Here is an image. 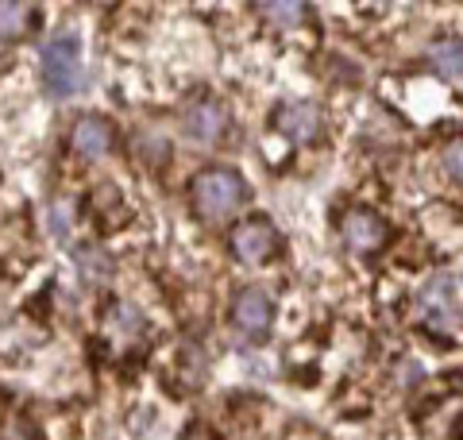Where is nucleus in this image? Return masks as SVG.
<instances>
[{"label":"nucleus","instance_id":"f257e3e1","mask_svg":"<svg viewBox=\"0 0 463 440\" xmlns=\"http://www.w3.org/2000/svg\"><path fill=\"white\" fill-rule=\"evenodd\" d=\"M243 197H248L243 178L236 170H228V167H213V170H205V174H197L194 178V205H197V213L205 220L232 216L243 205Z\"/></svg>","mask_w":463,"mask_h":440},{"label":"nucleus","instance_id":"f03ea898","mask_svg":"<svg viewBox=\"0 0 463 440\" xmlns=\"http://www.w3.org/2000/svg\"><path fill=\"white\" fill-rule=\"evenodd\" d=\"M43 90H47L51 97H70L78 90L81 81V43L78 35H54L47 47H43Z\"/></svg>","mask_w":463,"mask_h":440},{"label":"nucleus","instance_id":"7ed1b4c3","mask_svg":"<svg viewBox=\"0 0 463 440\" xmlns=\"http://www.w3.org/2000/svg\"><path fill=\"white\" fill-rule=\"evenodd\" d=\"M417 317L425 320L432 332H459L463 325V305H459V293H456V282L448 274H437L429 278L425 290L417 293Z\"/></svg>","mask_w":463,"mask_h":440},{"label":"nucleus","instance_id":"20e7f679","mask_svg":"<svg viewBox=\"0 0 463 440\" xmlns=\"http://www.w3.org/2000/svg\"><path fill=\"white\" fill-rule=\"evenodd\" d=\"M274 247H279V232H274L267 220H243V225L232 232V255H236L240 263H248V267H255V263H263L274 255Z\"/></svg>","mask_w":463,"mask_h":440},{"label":"nucleus","instance_id":"39448f33","mask_svg":"<svg viewBox=\"0 0 463 440\" xmlns=\"http://www.w3.org/2000/svg\"><path fill=\"white\" fill-rule=\"evenodd\" d=\"M270 317H274V301H270V293L263 286H248L236 298V305H232V320H236V329L243 336H251V340L267 336Z\"/></svg>","mask_w":463,"mask_h":440},{"label":"nucleus","instance_id":"423d86ee","mask_svg":"<svg viewBox=\"0 0 463 440\" xmlns=\"http://www.w3.org/2000/svg\"><path fill=\"white\" fill-rule=\"evenodd\" d=\"M274 128L282 131L286 139H298V143H313L321 136L325 128V116L317 105H306V100H298V105H282L274 112Z\"/></svg>","mask_w":463,"mask_h":440},{"label":"nucleus","instance_id":"0eeeda50","mask_svg":"<svg viewBox=\"0 0 463 440\" xmlns=\"http://www.w3.org/2000/svg\"><path fill=\"white\" fill-rule=\"evenodd\" d=\"M182 128L197 147H213V143H221L224 128H228V116H224L221 105H213V100H197L194 109H185Z\"/></svg>","mask_w":463,"mask_h":440},{"label":"nucleus","instance_id":"6e6552de","mask_svg":"<svg viewBox=\"0 0 463 440\" xmlns=\"http://www.w3.org/2000/svg\"><path fill=\"white\" fill-rule=\"evenodd\" d=\"M340 232H344V244L364 255V252H374V247L386 240V220L379 213H371V209H352L344 216Z\"/></svg>","mask_w":463,"mask_h":440},{"label":"nucleus","instance_id":"1a4fd4ad","mask_svg":"<svg viewBox=\"0 0 463 440\" xmlns=\"http://www.w3.org/2000/svg\"><path fill=\"white\" fill-rule=\"evenodd\" d=\"M70 143L81 158H100L112 147V128L100 116H81V120L70 128Z\"/></svg>","mask_w":463,"mask_h":440},{"label":"nucleus","instance_id":"9d476101","mask_svg":"<svg viewBox=\"0 0 463 440\" xmlns=\"http://www.w3.org/2000/svg\"><path fill=\"white\" fill-rule=\"evenodd\" d=\"M429 62L444 78H459L463 73V43L459 39H437L429 47Z\"/></svg>","mask_w":463,"mask_h":440},{"label":"nucleus","instance_id":"9b49d317","mask_svg":"<svg viewBox=\"0 0 463 440\" xmlns=\"http://www.w3.org/2000/svg\"><path fill=\"white\" fill-rule=\"evenodd\" d=\"M27 27H32V8L0 0V39H20Z\"/></svg>","mask_w":463,"mask_h":440},{"label":"nucleus","instance_id":"f8f14e48","mask_svg":"<svg viewBox=\"0 0 463 440\" xmlns=\"http://www.w3.org/2000/svg\"><path fill=\"white\" fill-rule=\"evenodd\" d=\"M306 5H263V16L279 27H301L306 24Z\"/></svg>","mask_w":463,"mask_h":440},{"label":"nucleus","instance_id":"ddd939ff","mask_svg":"<svg viewBox=\"0 0 463 440\" xmlns=\"http://www.w3.org/2000/svg\"><path fill=\"white\" fill-rule=\"evenodd\" d=\"M440 167H444V174L452 182H463V136L459 139H452L444 147V155H440Z\"/></svg>","mask_w":463,"mask_h":440}]
</instances>
